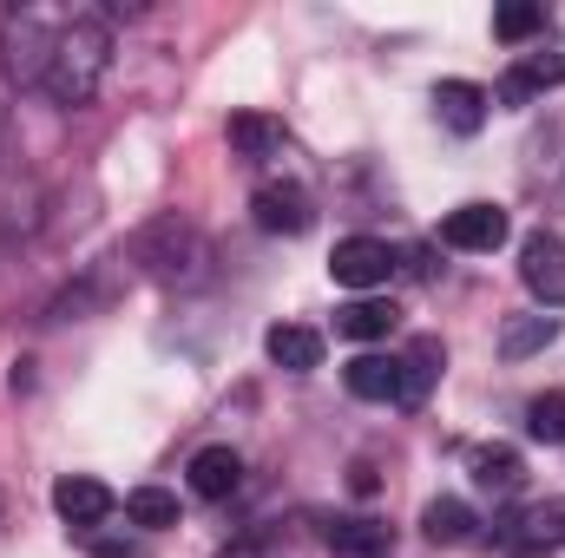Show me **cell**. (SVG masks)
Segmentation results:
<instances>
[{"mask_svg": "<svg viewBox=\"0 0 565 558\" xmlns=\"http://www.w3.org/2000/svg\"><path fill=\"white\" fill-rule=\"evenodd\" d=\"M106 73H113V26H106V13H73L66 26H60V40H53V60H46V99L53 106H93L99 99V86H106Z\"/></svg>", "mask_w": 565, "mask_h": 558, "instance_id": "cell-1", "label": "cell"}, {"mask_svg": "<svg viewBox=\"0 0 565 558\" xmlns=\"http://www.w3.org/2000/svg\"><path fill=\"white\" fill-rule=\"evenodd\" d=\"M132 264H139L151 282H164V289H184V282L204 277V264H211V244H204V230L191 224V217H178V211H164V217H151L139 237H132V250H126Z\"/></svg>", "mask_w": 565, "mask_h": 558, "instance_id": "cell-2", "label": "cell"}, {"mask_svg": "<svg viewBox=\"0 0 565 558\" xmlns=\"http://www.w3.org/2000/svg\"><path fill=\"white\" fill-rule=\"evenodd\" d=\"M73 13L60 7H0V60L20 86H40L46 79V60H53V40Z\"/></svg>", "mask_w": 565, "mask_h": 558, "instance_id": "cell-3", "label": "cell"}, {"mask_svg": "<svg viewBox=\"0 0 565 558\" xmlns=\"http://www.w3.org/2000/svg\"><path fill=\"white\" fill-rule=\"evenodd\" d=\"M493 546L507 558H553L565 546V500H546V506L513 513V519L493 533Z\"/></svg>", "mask_w": 565, "mask_h": 558, "instance_id": "cell-4", "label": "cell"}, {"mask_svg": "<svg viewBox=\"0 0 565 558\" xmlns=\"http://www.w3.org/2000/svg\"><path fill=\"white\" fill-rule=\"evenodd\" d=\"M250 217H257V230H270V237H302V230L316 224V197H309L296 178H270V184H257Z\"/></svg>", "mask_w": 565, "mask_h": 558, "instance_id": "cell-5", "label": "cell"}, {"mask_svg": "<svg viewBox=\"0 0 565 558\" xmlns=\"http://www.w3.org/2000/svg\"><path fill=\"white\" fill-rule=\"evenodd\" d=\"M520 282L546 309H565V237L559 230H526V244H520Z\"/></svg>", "mask_w": 565, "mask_h": 558, "instance_id": "cell-6", "label": "cell"}, {"mask_svg": "<svg viewBox=\"0 0 565 558\" xmlns=\"http://www.w3.org/2000/svg\"><path fill=\"white\" fill-rule=\"evenodd\" d=\"M395 270H402V257L382 237H342L335 257H329V277L342 282V289H382Z\"/></svg>", "mask_w": 565, "mask_h": 558, "instance_id": "cell-7", "label": "cell"}, {"mask_svg": "<svg viewBox=\"0 0 565 558\" xmlns=\"http://www.w3.org/2000/svg\"><path fill=\"white\" fill-rule=\"evenodd\" d=\"M440 244H447V250L487 257V250L507 244V211H500V204H460V211L440 217Z\"/></svg>", "mask_w": 565, "mask_h": 558, "instance_id": "cell-8", "label": "cell"}, {"mask_svg": "<svg viewBox=\"0 0 565 558\" xmlns=\"http://www.w3.org/2000/svg\"><path fill=\"white\" fill-rule=\"evenodd\" d=\"M487 112H493V93H487V86H473V79H440V86H434V119H440L454 139H473V132L487 126Z\"/></svg>", "mask_w": 565, "mask_h": 558, "instance_id": "cell-9", "label": "cell"}, {"mask_svg": "<svg viewBox=\"0 0 565 558\" xmlns=\"http://www.w3.org/2000/svg\"><path fill=\"white\" fill-rule=\"evenodd\" d=\"M113 506H119V500H113V486H106V480H93V473H66V480L53 486V513H60L66 526H86V533H93V526H106V519H113Z\"/></svg>", "mask_w": 565, "mask_h": 558, "instance_id": "cell-10", "label": "cell"}, {"mask_svg": "<svg viewBox=\"0 0 565 558\" xmlns=\"http://www.w3.org/2000/svg\"><path fill=\"white\" fill-rule=\"evenodd\" d=\"M546 86H565V53H559V46L526 53V60L500 79V93H493V99H500V106H526V99H533V93H546Z\"/></svg>", "mask_w": 565, "mask_h": 558, "instance_id": "cell-11", "label": "cell"}, {"mask_svg": "<svg viewBox=\"0 0 565 558\" xmlns=\"http://www.w3.org/2000/svg\"><path fill=\"white\" fill-rule=\"evenodd\" d=\"M395 329H402V309L388 296H355L335 309V335H349V342H388Z\"/></svg>", "mask_w": 565, "mask_h": 558, "instance_id": "cell-12", "label": "cell"}, {"mask_svg": "<svg viewBox=\"0 0 565 558\" xmlns=\"http://www.w3.org/2000/svg\"><path fill=\"white\" fill-rule=\"evenodd\" d=\"M467 473H473V486L493 493V500H513V493L526 486V460H520L513 447H500V440H493V447H473V453H467Z\"/></svg>", "mask_w": 565, "mask_h": 558, "instance_id": "cell-13", "label": "cell"}, {"mask_svg": "<svg viewBox=\"0 0 565 558\" xmlns=\"http://www.w3.org/2000/svg\"><path fill=\"white\" fill-rule=\"evenodd\" d=\"M342 382L355 401H395L402 408V355H355L342 368Z\"/></svg>", "mask_w": 565, "mask_h": 558, "instance_id": "cell-14", "label": "cell"}, {"mask_svg": "<svg viewBox=\"0 0 565 558\" xmlns=\"http://www.w3.org/2000/svg\"><path fill=\"white\" fill-rule=\"evenodd\" d=\"M244 486V460H237V447H204V453H191V493L198 500H231Z\"/></svg>", "mask_w": 565, "mask_h": 558, "instance_id": "cell-15", "label": "cell"}, {"mask_svg": "<svg viewBox=\"0 0 565 558\" xmlns=\"http://www.w3.org/2000/svg\"><path fill=\"white\" fill-rule=\"evenodd\" d=\"M322 539H329V552L335 558H388L395 552V533L382 526V519H329L322 526Z\"/></svg>", "mask_w": 565, "mask_h": 558, "instance_id": "cell-16", "label": "cell"}, {"mask_svg": "<svg viewBox=\"0 0 565 558\" xmlns=\"http://www.w3.org/2000/svg\"><path fill=\"white\" fill-rule=\"evenodd\" d=\"M440 368H447L440 335H415V342H408V355H402V408H422L427 388L440 382Z\"/></svg>", "mask_w": 565, "mask_h": 558, "instance_id": "cell-17", "label": "cell"}, {"mask_svg": "<svg viewBox=\"0 0 565 558\" xmlns=\"http://www.w3.org/2000/svg\"><path fill=\"white\" fill-rule=\"evenodd\" d=\"M546 342H559V315H553V309H533V315H507V322H500V355H507V362H526V355H540Z\"/></svg>", "mask_w": 565, "mask_h": 558, "instance_id": "cell-18", "label": "cell"}, {"mask_svg": "<svg viewBox=\"0 0 565 558\" xmlns=\"http://www.w3.org/2000/svg\"><path fill=\"white\" fill-rule=\"evenodd\" d=\"M264 348H270V362L289 368V375L322 368V335H316V329H302V322H277V329L264 335Z\"/></svg>", "mask_w": 565, "mask_h": 558, "instance_id": "cell-19", "label": "cell"}, {"mask_svg": "<svg viewBox=\"0 0 565 558\" xmlns=\"http://www.w3.org/2000/svg\"><path fill=\"white\" fill-rule=\"evenodd\" d=\"M224 139H231L237 158H277L282 144H289V132H282V119H270V112H237L224 126Z\"/></svg>", "mask_w": 565, "mask_h": 558, "instance_id": "cell-20", "label": "cell"}, {"mask_svg": "<svg viewBox=\"0 0 565 558\" xmlns=\"http://www.w3.org/2000/svg\"><path fill=\"white\" fill-rule=\"evenodd\" d=\"M473 526H480V519H473L467 500H427V513H422V533L434 546H473V539H480Z\"/></svg>", "mask_w": 565, "mask_h": 558, "instance_id": "cell-21", "label": "cell"}, {"mask_svg": "<svg viewBox=\"0 0 565 558\" xmlns=\"http://www.w3.org/2000/svg\"><path fill=\"white\" fill-rule=\"evenodd\" d=\"M126 519L145 526V533L178 526V493H164V486H139V493H126Z\"/></svg>", "mask_w": 565, "mask_h": 558, "instance_id": "cell-22", "label": "cell"}, {"mask_svg": "<svg viewBox=\"0 0 565 558\" xmlns=\"http://www.w3.org/2000/svg\"><path fill=\"white\" fill-rule=\"evenodd\" d=\"M526 433L546 440V447H565V395H540L526 408Z\"/></svg>", "mask_w": 565, "mask_h": 558, "instance_id": "cell-23", "label": "cell"}, {"mask_svg": "<svg viewBox=\"0 0 565 558\" xmlns=\"http://www.w3.org/2000/svg\"><path fill=\"white\" fill-rule=\"evenodd\" d=\"M540 26H546V7H520V0H513V7H500V13H493V33H500L507 46H520V40H533Z\"/></svg>", "mask_w": 565, "mask_h": 558, "instance_id": "cell-24", "label": "cell"}, {"mask_svg": "<svg viewBox=\"0 0 565 558\" xmlns=\"http://www.w3.org/2000/svg\"><path fill=\"white\" fill-rule=\"evenodd\" d=\"M93 552H99V558H132L126 546H93Z\"/></svg>", "mask_w": 565, "mask_h": 558, "instance_id": "cell-25", "label": "cell"}]
</instances>
